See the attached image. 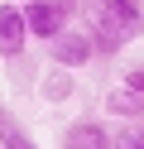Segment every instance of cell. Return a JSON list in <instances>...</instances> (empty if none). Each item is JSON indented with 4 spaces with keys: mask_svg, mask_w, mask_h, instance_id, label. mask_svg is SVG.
Segmentation results:
<instances>
[{
    "mask_svg": "<svg viewBox=\"0 0 144 149\" xmlns=\"http://www.w3.org/2000/svg\"><path fill=\"white\" fill-rule=\"evenodd\" d=\"M86 34L96 43V58H115L125 43L144 34V0H86Z\"/></svg>",
    "mask_w": 144,
    "mask_h": 149,
    "instance_id": "6da1fadb",
    "label": "cell"
},
{
    "mask_svg": "<svg viewBox=\"0 0 144 149\" xmlns=\"http://www.w3.org/2000/svg\"><path fill=\"white\" fill-rule=\"evenodd\" d=\"M82 0H29L24 5V24H29V39H58L67 24L77 19Z\"/></svg>",
    "mask_w": 144,
    "mask_h": 149,
    "instance_id": "7a4b0ae2",
    "label": "cell"
},
{
    "mask_svg": "<svg viewBox=\"0 0 144 149\" xmlns=\"http://www.w3.org/2000/svg\"><path fill=\"white\" fill-rule=\"evenodd\" d=\"M48 63H58V68H67V72L91 68V63H96V43H91V34L67 24L58 39H48Z\"/></svg>",
    "mask_w": 144,
    "mask_h": 149,
    "instance_id": "3957f363",
    "label": "cell"
},
{
    "mask_svg": "<svg viewBox=\"0 0 144 149\" xmlns=\"http://www.w3.org/2000/svg\"><path fill=\"white\" fill-rule=\"evenodd\" d=\"M29 48V24H24V5L15 0H0V58L15 63Z\"/></svg>",
    "mask_w": 144,
    "mask_h": 149,
    "instance_id": "277c9868",
    "label": "cell"
},
{
    "mask_svg": "<svg viewBox=\"0 0 144 149\" xmlns=\"http://www.w3.org/2000/svg\"><path fill=\"white\" fill-rule=\"evenodd\" d=\"M63 149H115V130H106V120H72L63 130Z\"/></svg>",
    "mask_w": 144,
    "mask_h": 149,
    "instance_id": "5b68a950",
    "label": "cell"
},
{
    "mask_svg": "<svg viewBox=\"0 0 144 149\" xmlns=\"http://www.w3.org/2000/svg\"><path fill=\"white\" fill-rule=\"evenodd\" d=\"M106 116H115V120H144V91H134V87H111L106 91Z\"/></svg>",
    "mask_w": 144,
    "mask_h": 149,
    "instance_id": "8992f818",
    "label": "cell"
},
{
    "mask_svg": "<svg viewBox=\"0 0 144 149\" xmlns=\"http://www.w3.org/2000/svg\"><path fill=\"white\" fill-rule=\"evenodd\" d=\"M0 144H5V149H38V139L29 135V130L19 125L15 116H10V106H5V101H0Z\"/></svg>",
    "mask_w": 144,
    "mask_h": 149,
    "instance_id": "52a82bcc",
    "label": "cell"
},
{
    "mask_svg": "<svg viewBox=\"0 0 144 149\" xmlns=\"http://www.w3.org/2000/svg\"><path fill=\"white\" fill-rule=\"evenodd\" d=\"M43 91H48V101H63V96H72V72L53 63V77L43 82Z\"/></svg>",
    "mask_w": 144,
    "mask_h": 149,
    "instance_id": "ba28073f",
    "label": "cell"
},
{
    "mask_svg": "<svg viewBox=\"0 0 144 149\" xmlns=\"http://www.w3.org/2000/svg\"><path fill=\"white\" fill-rule=\"evenodd\" d=\"M115 149H144V125L134 120L130 130H115Z\"/></svg>",
    "mask_w": 144,
    "mask_h": 149,
    "instance_id": "9c48e42d",
    "label": "cell"
},
{
    "mask_svg": "<svg viewBox=\"0 0 144 149\" xmlns=\"http://www.w3.org/2000/svg\"><path fill=\"white\" fill-rule=\"evenodd\" d=\"M120 82H125V87H134V91H144V63H130Z\"/></svg>",
    "mask_w": 144,
    "mask_h": 149,
    "instance_id": "30bf717a",
    "label": "cell"
},
{
    "mask_svg": "<svg viewBox=\"0 0 144 149\" xmlns=\"http://www.w3.org/2000/svg\"><path fill=\"white\" fill-rule=\"evenodd\" d=\"M15 5H29V0H15Z\"/></svg>",
    "mask_w": 144,
    "mask_h": 149,
    "instance_id": "8fae6325",
    "label": "cell"
},
{
    "mask_svg": "<svg viewBox=\"0 0 144 149\" xmlns=\"http://www.w3.org/2000/svg\"><path fill=\"white\" fill-rule=\"evenodd\" d=\"M139 125H144V120H139Z\"/></svg>",
    "mask_w": 144,
    "mask_h": 149,
    "instance_id": "7c38bea8",
    "label": "cell"
}]
</instances>
